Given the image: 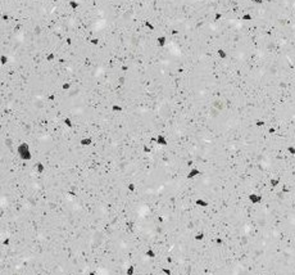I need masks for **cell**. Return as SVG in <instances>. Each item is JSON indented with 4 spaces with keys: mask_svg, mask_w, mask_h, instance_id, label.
Listing matches in <instances>:
<instances>
[{
    "mask_svg": "<svg viewBox=\"0 0 295 275\" xmlns=\"http://www.w3.org/2000/svg\"><path fill=\"white\" fill-rule=\"evenodd\" d=\"M15 154H17V157L21 161H23V162H30V161L34 159L31 145L27 142H19L17 144V147H15Z\"/></svg>",
    "mask_w": 295,
    "mask_h": 275,
    "instance_id": "1",
    "label": "cell"
},
{
    "mask_svg": "<svg viewBox=\"0 0 295 275\" xmlns=\"http://www.w3.org/2000/svg\"><path fill=\"white\" fill-rule=\"evenodd\" d=\"M246 199H248V202L250 204L255 206V204H261L262 202H263V196H262L261 193H258V192H250L248 196H246Z\"/></svg>",
    "mask_w": 295,
    "mask_h": 275,
    "instance_id": "2",
    "label": "cell"
},
{
    "mask_svg": "<svg viewBox=\"0 0 295 275\" xmlns=\"http://www.w3.org/2000/svg\"><path fill=\"white\" fill-rule=\"evenodd\" d=\"M203 174V171L199 169V167H190L189 170H187V172H186V179L187 180H194V179H196V177H199L200 175Z\"/></svg>",
    "mask_w": 295,
    "mask_h": 275,
    "instance_id": "3",
    "label": "cell"
},
{
    "mask_svg": "<svg viewBox=\"0 0 295 275\" xmlns=\"http://www.w3.org/2000/svg\"><path fill=\"white\" fill-rule=\"evenodd\" d=\"M4 169H5V161L2 158V156H0V176H2ZM4 196H7L8 201H9V196H8V189H7V188H2V189H0V199H2V197H4Z\"/></svg>",
    "mask_w": 295,
    "mask_h": 275,
    "instance_id": "4",
    "label": "cell"
},
{
    "mask_svg": "<svg viewBox=\"0 0 295 275\" xmlns=\"http://www.w3.org/2000/svg\"><path fill=\"white\" fill-rule=\"evenodd\" d=\"M0 156H2V158L5 161V169H7V166H8V163H9V156L7 154V153H5V150L2 148V147H0ZM4 169V170H5ZM4 172V171H3ZM3 175V174H2ZM2 188H7V189H8V185L7 184H5V183H2V184H0V189H2ZM8 196H9V190H8ZM10 202V201H9Z\"/></svg>",
    "mask_w": 295,
    "mask_h": 275,
    "instance_id": "5",
    "label": "cell"
},
{
    "mask_svg": "<svg viewBox=\"0 0 295 275\" xmlns=\"http://www.w3.org/2000/svg\"><path fill=\"white\" fill-rule=\"evenodd\" d=\"M45 170H46V166H45V163L42 162V161H35V163H34V171L36 172L37 175H42L45 172Z\"/></svg>",
    "mask_w": 295,
    "mask_h": 275,
    "instance_id": "6",
    "label": "cell"
},
{
    "mask_svg": "<svg viewBox=\"0 0 295 275\" xmlns=\"http://www.w3.org/2000/svg\"><path fill=\"white\" fill-rule=\"evenodd\" d=\"M155 144H157L158 147H167L168 145L167 136H166L164 134H158V135L155 136Z\"/></svg>",
    "mask_w": 295,
    "mask_h": 275,
    "instance_id": "7",
    "label": "cell"
},
{
    "mask_svg": "<svg viewBox=\"0 0 295 275\" xmlns=\"http://www.w3.org/2000/svg\"><path fill=\"white\" fill-rule=\"evenodd\" d=\"M282 179L280 176H271L270 179H268V185H270V188H272V189H276V188L281 184Z\"/></svg>",
    "mask_w": 295,
    "mask_h": 275,
    "instance_id": "8",
    "label": "cell"
},
{
    "mask_svg": "<svg viewBox=\"0 0 295 275\" xmlns=\"http://www.w3.org/2000/svg\"><path fill=\"white\" fill-rule=\"evenodd\" d=\"M155 42H157V46L159 49H163V48H166V45H167L168 39L166 35H158L157 39H155Z\"/></svg>",
    "mask_w": 295,
    "mask_h": 275,
    "instance_id": "9",
    "label": "cell"
},
{
    "mask_svg": "<svg viewBox=\"0 0 295 275\" xmlns=\"http://www.w3.org/2000/svg\"><path fill=\"white\" fill-rule=\"evenodd\" d=\"M194 203L196 204L198 207H200V208H208L209 206H211V201H208V199H205V198H202V197L196 198L194 201Z\"/></svg>",
    "mask_w": 295,
    "mask_h": 275,
    "instance_id": "10",
    "label": "cell"
},
{
    "mask_svg": "<svg viewBox=\"0 0 295 275\" xmlns=\"http://www.w3.org/2000/svg\"><path fill=\"white\" fill-rule=\"evenodd\" d=\"M93 143H94V139L91 136H82L78 140V144L81 145V147H90Z\"/></svg>",
    "mask_w": 295,
    "mask_h": 275,
    "instance_id": "11",
    "label": "cell"
},
{
    "mask_svg": "<svg viewBox=\"0 0 295 275\" xmlns=\"http://www.w3.org/2000/svg\"><path fill=\"white\" fill-rule=\"evenodd\" d=\"M62 123L64 126H66L67 129H73L74 127V122H73V120L69 116H64L63 118H62Z\"/></svg>",
    "mask_w": 295,
    "mask_h": 275,
    "instance_id": "12",
    "label": "cell"
},
{
    "mask_svg": "<svg viewBox=\"0 0 295 275\" xmlns=\"http://www.w3.org/2000/svg\"><path fill=\"white\" fill-rule=\"evenodd\" d=\"M45 62H48V63H54L55 61H57V54H55V52H48L46 54H45Z\"/></svg>",
    "mask_w": 295,
    "mask_h": 275,
    "instance_id": "13",
    "label": "cell"
},
{
    "mask_svg": "<svg viewBox=\"0 0 295 275\" xmlns=\"http://www.w3.org/2000/svg\"><path fill=\"white\" fill-rule=\"evenodd\" d=\"M192 238H194V240L195 242H203V240H205V238H207V234L204 233V231H196V233L192 235Z\"/></svg>",
    "mask_w": 295,
    "mask_h": 275,
    "instance_id": "14",
    "label": "cell"
},
{
    "mask_svg": "<svg viewBox=\"0 0 295 275\" xmlns=\"http://www.w3.org/2000/svg\"><path fill=\"white\" fill-rule=\"evenodd\" d=\"M9 62H10L9 55H8V54H5V53H0V66H2V67H5Z\"/></svg>",
    "mask_w": 295,
    "mask_h": 275,
    "instance_id": "15",
    "label": "cell"
},
{
    "mask_svg": "<svg viewBox=\"0 0 295 275\" xmlns=\"http://www.w3.org/2000/svg\"><path fill=\"white\" fill-rule=\"evenodd\" d=\"M143 25H144V27H145L148 31H150V32H154L155 30H157V27H155V25L152 22V21H149V19H145V21H144Z\"/></svg>",
    "mask_w": 295,
    "mask_h": 275,
    "instance_id": "16",
    "label": "cell"
},
{
    "mask_svg": "<svg viewBox=\"0 0 295 275\" xmlns=\"http://www.w3.org/2000/svg\"><path fill=\"white\" fill-rule=\"evenodd\" d=\"M123 109H125V107L122 104H118V103L110 104V112H113V113H121V112H123Z\"/></svg>",
    "mask_w": 295,
    "mask_h": 275,
    "instance_id": "17",
    "label": "cell"
},
{
    "mask_svg": "<svg viewBox=\"0 0 295 275\" xmlns=\"http://www.w3.org/2000/svg\"><path fill=\"white\" fill-rule=\"evenodd\" d=\"M217 55L219 58V61H226L227 57H228L227 52L225 49H222V48H218V49H217Z\"/></svg>",
    "mask_w": 295,
    "mask_h": 275,
    "instance_id": "18",
    "label": "cell"
},
{
    "mask_svg": "<svg viewBox=\"0 0 295 275\" xmlns=\"http://www.w3.org/2000/svg\"><path fill=\"white\" fill-rule=\"evenodd\" d=\"M144 255H145L146 258H150V260H153V258L157 257V252H155L153 248H146L145 252H144Z\"/></svg>",
    "mask_w": 295,
    "mask_h": 275,
    "instance_id": "19",
    "label": "cell"
},
{
    "mask_svg": "<svg viewBox=\"0 0 295 275\" xmlns=\"http://www.w3.org/2000/svg\"><path fill=\"white\" fill-rule=\"evenodd\" d=\"M125 273H126V275H135L136 266L133 265V263H128V265L126 266V269H125Z\"/></svg>",
    "mask_w": 295,
    "mask_h": 275,
    "instance_id": "20",
    "label": "cell"
},
{
    "mask_svg": "<svg viewBox=\"0 0 295 275\" xmlns=\"http://www.w3.org/2000/svg\"><path fill=\"white\" fill-rule=\"evenodd\" d=\"M67 5H68V8L71 9V10H77L78 8H80V3L77 2V0H68V3H67Z\"/></svg>",
    "mask_w": 295,
    "mask_h": 275,
    "instance_id": "21",
    "label": "cell"
},
{
    "mask_svg": "<svg viewBox=\"0 0 295 275\" xmlns=\"http://www.w3.org/2000/svg\"><path fill=\"white\" fill-rule=\"evenodd\" d=\"M72 89V82L71 81H63L61 84V90L62 91H69Z\"/></svg>",
    "mask_w": 295,
    "mask_h": 275,
    "instance_id": "22",
    "label": "cell"
},
{
    "mask_svg": "<svg viewBox=\"0 0 295 275\" xmlns=\"http://www.w3.org/2000/svg\"><path fill=\"white\" fill-rule=\"evenodd\" d=\"M126 189L130 192V193H135L136 190H137V185H136V183H133V181H130V183H127V185H126Z\"/></svg>",
    "mask_w": 295,
    "mask_h": 275,
    "instance_id": "23",
    "label": "cell"
},
{
    "mask_svg": "<svg viewBox=\"0 0 295 275\" xmlns=\"http://www.w3.org/2000/svg\"><path fill=\"white\" fill-rule=\"evenodd\" d=\"M240 19H241V22H251L254 19V17L250 13H244V14H241Z\"/></svg>",
    "mask_w": 295,
    "mask_h": 275,
    "instance_id": "24",
    "label": "cell"
},
{
    "mask_svg": "<svg viewBox=\"0 0 295 275\" xmlns=\"http://www.w3.org/2000/svg\"><path fill=\"white\" fill-rule=\"evenodd\" d=\"M222 19H223V14L221 12H216L213 14V22L214 23H218L219 21H222Z\"/></svg>",
    "mask_w": 295,
    "mask_h": 275,
    "instance_id": "25",
    "label": "cell"
},
{
    "mask_svg": "<svg viewBox=\"0 0 295 275\" xmlns=\"http://www.w3.org/2000/svg\"><path fill=\"white\" fill-rule=\"evenodd\" d=\"M286 152L290 156H293V157H295V145L294 144H289L286 147Z\"/></svg>",
    "mask_w": 295,
    "mask_h": 275,
    "instance_id": "26",
    "label": "cell"
},
{
    "mask_svg": "<svg viewBox=\"0 0 295 275\" xmlns=\"http://www.w3.org/2000/svg\"><path fill=\"white\" fill-rule=\"evenodd\" d=\"M160 273L163 275H172V270L168 266H160Z\"/></svg>",
    "mask_w": 295,
    "mask_h": 275,
    "instance_id": "27",
    "label": "cell"
},
{
    "mask_svg": "<svg viewBox=\"0 0 295 275\" xmlns=\"http://www.w3.org/2000/svg\"><path fill=\"white\" fill-rule=\"evenodd\" d=\"M89 42H90V44L93 45V46H98V45L100 44V39H99V37H90V39H89Z\"/></svg>",
    "mask_w": 295,
    "mask_h": 275,
    "instance_id": "28",
    "label": "cell"
},
{
    "mask_svg": "<svg viewBox=\"0 0 295 275\" xmlns=\"http://www.w3.org/2000/svg\"><path fill=\"white\" fill-rule=\"evenodd\" d=\"M10 242H12V239H10V236H9V235L4 236V238L2 239V246H4V247H8V246L10 244Z\"/></svg>",
    "mask_w": 295,
    "mask_h": 275,
    "instance_id": "29",
    "label": "cell"
},
{
    "mask_svg": "<svg viewBox=\"0 0 295 275\" xmlns=\"http://www.w3.org/2000/svg\"><path fill=\"white\" fill-rule=\"evenodd\" d=\"M266 0H250V3L253 5H257V7H259V5H263Z\"/></svg>",
    "mask_w": 295,
    "mask_h": 275,
    "instance_id": "30",
    "label": "cell"
},
{
    "mask_svg": "<svg viewBox=\"0 0 295 275\" xmlns=\"http://www.w3.org/2000/svg\"><path fill=\"white\" fill-rule=\"evenodd\" d=\"M87 275H98V274H96V271H95V270H90V271L87 273Z\"/></svg>",
    "mask_w": 295,
    "mask_h": 275,
    "instance_id": "31",
    "label": "cell"
},
{
    "mask_svg": "<svg viewBox=\"0 0 295 275\" xmlns=\"http://www.w3.org/2000/svg\"><path fill=\"white\" fill-rule=\"evenodd\" d=\"M2 130H3V123L0 122V131H2Z\"/></svg>",
    "mask_w": 295,
    "mask_h": 275,
    "instance_id": "32",
    "label": "cell"
},
{
    "mask_svg": "<svg viewBox=\"0 0 295 275\" xmlns=\"http://www.w3.org/2000/svg\"><path fill=\"white\" fill-rule=\"evenodd\" d=\"M36 275H44V274H42V273H37Z\"/></svg>",
    "mask_w": 295,
    "mask_h": 275,
    "instance_id": "33",
    "label": "cell"
}]
</instances>
